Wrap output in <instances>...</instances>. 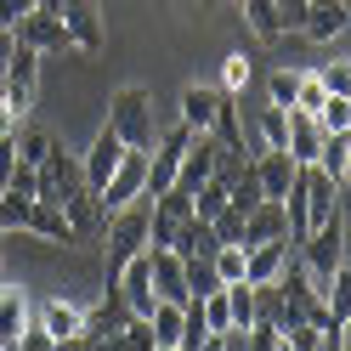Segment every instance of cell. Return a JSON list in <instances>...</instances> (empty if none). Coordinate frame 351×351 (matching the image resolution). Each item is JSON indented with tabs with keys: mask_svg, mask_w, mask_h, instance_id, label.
<instances>
[{
	"mask_svg": "<svg viewBox=\"0 0 351 351\" xmlns=\"http://www.w3.org/2000/svg\"><path fill=\"white\" fill-rule=\"evenodd\" d=\"M51 6L62 17V29H69L74 51L80 57H97L102 51V12H97V0H51Z\"/></svg>",
	"mask_w": 351,
	"mask_h": 351,
	"instance_id": "7",
	"label": "cell"
},
{
	"mask_svg": "<svg viewBox=\"0 0 351 351\" xmlns=\"http://www.w3.org/2000/svg\"><path fill=\"white\" fill-rule=\"evenodd\" d=\"M210 261H215V272H221V283H238V278H244V244H221Z\"/></svg>",
	"mask_w": 351,
	"mask_h": 351,
	"instance_id": "30",
	"label": "cell"
},
{
	"mask_svg": "<svg viewBox=\"0 0 351 351\" xmlns=\"http://www.w3.org/2000/svg\"><path fill=\"white\" fill-rule=\"evenodd\" d=\"M295 80H300V69H278V74H272L267 91H272V102H278V108H289V102H295Z\"/></svg>",
	"mask_w": 351,
	"mask_h": 351,
	"instance_id": "33",
	"label": "cell"
},
{
	"mask_svg": "<svg viewBox=\"0 0 351 351\" xmlns=\"http://www.w3.org/2000/svg\"><path fill=\"white\" fill-rule=\"evenodd\" d=\"M40 323H46L51 346H74L80 328H85V306H74V300H46V306H40Z\"/></svg>",
	"mask_w": 351,
	"mask_h": 351,
	"instance_id": "16",
	"label": "cell"
},
{
	"mask_svg": "<svg viewBox=\"0 0 351 351\" xmlns=\"http://www.w3.org/2000/svg\"><path fill=\"white\" fill-rule=\"evenodd\" d=\"M153 261V295L159 300H187V272H182V255L165 250V244H147Z\"/></svg>",
	"mask_w": 351,
	"mask_h": 351,
	"instance_id": "12",
	"label": "cell"
},
{
	"mask_svg": "<svg viewBox=\"0 0 351 351\" xmlns=\"http://www.w3.org/2000/svg\"><path fill=\"white\" fill-rule=\"evenodd\" d=\"M250 85V57L244 51H232L227 57V69H221V91H244Z\"/></svg>",
	"mask_w": 351,
	"mask_h": 351,
	"instance_id": "32",
	"label": "cell"
},
{
	"mask_svg": "<svg viewBox=\"0 0 351 351\" xmlns=\"http://www.w3.org/2000/svg\"><path fill=\"white\" fill-rule=\"evenodd\" d=\"M215 97H221V91H210V85H187V91H182V125L187 130H210Z\"/></svg>",
	"mask_w": 351,
	"mask_h": 351,
	"instance_id": "22",
	"label": "cell"
},
{
	"mask_svg": "<svg viewBox=\"0 0 351 351\" xmlns=\"http://www.w3.org/2000/svg\"><path fill=\"white\" fill-rule=\"evenodd\" d=\"M295 250H300V267L312 272V283H323V278L346 261V210H335L328 221H317Z\"/></svg>",
	"mask_w": 351,
	"mask_h": 351,
	"instance_id": "2",
	"label": "cell"
},
{
	"mask_svg": "<svg viewBox=\"0 0 351 351\" xmlns=\"http://www.w3.org/2000/svg\"><path fill=\"white\" fill-rule=\"evenodd\" d=\"M34 91H40V51L17 40V46H12V62H6V80H0V102L23 119L29 108H34Z\"/></svg>",
	"mask_w": 351,
	"mask_h": 351,
	"instance_id": "6",
	"label": "cell"
},
{
	"mask_svg": "<svg viewBox=\"0 0 351 351\" xmlns=\"http://www.w3.org/2000/svg\"><path fill=\"white\" fill-rule=\"evenodd\" d=\"M34 306L23 300V289H12V283H0V346H17V335H23Z\"/></svg>",
	"mask_w": 351,
	"mask_h": 351,
	"instance_id": "21",
	"label": "cell"
},
{
	"mask_svg": "<svg viewBox=\"0 0 351 351\" xmlns=\"http://www.w3.org/2000/svg\"><path fill=\"white\" fill-rule=\"evenodd\" d=\"M12 142H17V159H23V165H40V159H46V153H51V130L46 125H17L12 130Z\"/></svg>",
	"mask_w": 351,
	"mask_h": 351,
	"instance_id": "23",
	"label": "cell"
},
{
	"mask_svg": "<svg viewBox=\"0 0 351 351\" xmlns=\"http://www.w3.org/2000/svg\"><path fill=\"white\" fill-rule=\"evenodd\" d=\"M267 238H289V215H283V199H261L244 215V250L250 244H267Z\"/></svg>",
	"mask_w": 351,
	"mask_h": 351,
	"instance_id": "14",
	"label": "cell"
},
{
	"mask_svg": "<svg viewBox=\"0 0 351 351\" xmlns=\"http://www.w3.org/2000/svg\"><path fill=\"white\" fill-rule=\"evenodd\" d=\"M147 328H153V351H176L182 346V300H153Z\"/></svg>",
	"mask_w": 351,
	"mask_h": 351,
	"instance_id": "19",
	"label": "cell"
},
{
	"mask_svg": "<svg viewBox=\"0 0 351 351\" xmlns=\"http://www.w3.org/2000/svg\"><path fill=\"white\" fill-rule=\"evenodd\" d=\"M34 6V0H0V23H6V29H17V17H23Z\"/></svg>",
	"mask_w": 351,
	"mask_h": 351,
	"instance_id": "36",
	"label": "cell"
},
{
	"mask_svg": "<svg viewBox=\"0 0 351 351\" xmlns=\"http://www.w3.org/2000/svg\"><path fill=\"white\" fill-rule=\"evenodd\" d=\"M170 250L176 255H215V250H221V238H215V227L204 221V215H187V221H176Z\"/></svg>",
	"mask_w": 351,
	"mask_h": 351,
	"instance_id": "18",
	"label": "cell"
},
{
	"mask_svg": "<svg viewBox=\"0 0 351 351\" xmlns=\"http://www.w3.org/2000/svg\"><path fill=\"white\" fill-rule=\"evenodd\" d=\"M0 283H6V255H0Z\"/></svg>",
	"mask_w": 351,
	"mask_h": 351,
	"instance_id": "37",
	"label": "cell"
},
{
	"mask_svg": "<svg viewBox=\"0 0 351 351\" xmlns=\"http://www.w3.org/2000/svg\"><path fill=\"white\" fill-rule=\"evenodd\" d=\"M250 351H278V323L272 317H255L250 323Z\"/></svg>",
	"mask_w": 351,
	"mask_h": 351,
	"instance_id": "35",
	"label": "cell"
},
{
	"mask_svg": "<svg viewBox=\"0 0 351 351\" xmlns=\"http://www.w3.org/2000/svg\"><path fill=\"white\" fill-rule=\"evenodd\" d=\"M136 199H147V147H125V159L114 165V176L97 193V204H102V215H114Z\"/></svg>",
	"mask_w": 351,
	"mask_h": 351,
	"instance_id": "4",
	"label": "cell"
},
{
	"mask_svg": "<svg viewBox=\"0 0 351 351\" xmlns=\"http://www.w3.org/2000/svg\"><path fill=\"white\" fill-rule=\"evenodd\" d=\"M119 159H125L119 130H114V125H102V130H97V142H91V153L80 159V170H85V187H91V193H102V182L114 176V165H119Z\"/></svg>",
	"mask_w": 351,
	"mask_h": 351,
	"instance_id": "9",
	"label": "cell"
},
{
	"mask_svg": "<svg viewBox=\"0 0 351 351\" xmlns=\"http://www.w3.org/2000/svg\"><path fill=\"white\" fill-rule=\"evenodd\" d=\"M272 6H278V23H283V34H300V23H306V6H312V0H272Z\"/></svg>",
	"mask_w": 351,
	"mask_h": 351,
	"instance_id": "34",
	"label": "cell"
},
{
	"mask_svg": "<svg viewBox=\"0 0 351 351\" xmlns=\"http://www.w3.org/2000/svg\"><path fill=\"white\" fill-rule=\"evenodd\" d=\"M335 187H346V170H351V142H346V130H323V147H317V159H312Z\"/></svg>",
	"mask_w": 351,
	"mask_h": 351,
	"instance_id": "20",
	"label": "cell"
},
{
	"mask_svg": "<svg viewBox=\"0 0 351 351\" xmlns=\"http://www.w3.org/2000/svg\"><path fill=\"white\" fill-rule=\"evenodd\" d=\"M255 182H261V199H283L289 193V182H295V159L283 147H267V153H255Z\"/></svg>",
	"mask_w": 351,
	"mask_h": 351,
	"instance_id": "13",
	"label": "cell"
},
{
	"mask_svg": "<svg viewBox=\"0 0 351 351\" xmlns=\"http://www.w3.org/2000/svg\"><path fill=\"white\" fill-rule=\"evenodd\" d=\"M114 289H119V300L130 306V312H142V317L153 312V300H159V295H153V261H147V250H136V255L119 267Z\"/></svg>",
	"mask_w": 351,
	"mask_h": 351,
	"instance_id": "8",
	"label": "cell"
},
{
	"mask_svg": "<svg viewBox=\"0 0 351 351\" xmlns=\"http://www.w3.org/2000/svg\"><path fill=\"white\" fill-rule=\"evenodd\" d=\"M62 215H69V227H74L80 244H85V238H102V227H108V215H102V204H97L91 187H80L74 199H62Z\"/></svg>",
	"mask_w": 351,
	"mask_h": 351,
	"instance_id": "17",
	"label": "cell"
},
{
	"mask_svg": "<svg viewBox=\"0 0 351 351\" xmlns=\"http://www.w3.org/2000/svg\"><path fill=\"white\" fill-rule=\"evenodd\" d=\"M317 80H323V91H328V97H351V62H346V57L323 62V69H317Z\"/></svg>",
	"mask_w": 351,
	"mask_h": 351,
	"instance_id": "29",
	"label": "cell"
},
{
	"mask_svg": "<svg viewBox=\"0 0 351 351\" xmlns=\"http://www.w3.org/2000/svg\"><path fill=\"white\" fill-rule=\"evenodd\" d=\"M210 227H215V238H221V244H244V210L221 204V210L210 215Z\"/></svg>",
	"mask_w": 351,
	"mask_h": 351,
	"instance_id": "28",
	"label": "cell"
},
{
	"mask_svg": "<svg viewBox=\"0 0 351 351\" xmlns=\"http://www.w3.org/2000/svg\"><path fill=\"white\" fill-rule=\"evenodd\" d=\"M108 125L119 130L125 147H153V136H159V125H153V97L142 85H125V91L108 102Z\"/></svg>",
	"mask_w": 351,
	"mask_h": 351,
	"instance_id": "1",
	"label": "cell"
},
{
	"mask_svg": "<svg viewBox=\"0 0 351 351\" xmlns=\"http://www.w3.org/2000/svg\"><path fill=\"white\" fill-rule=\"evenodd\" d=\"M102 238H108V283H114L125 261L136 255V250H147V210L142 204L114 210V215H108V227H102Z\"/></svg>",
	"mask_w": 351,
	"mask_h": 351,
	"instance_id": "3",
	"label": "cell"
},
{
	"mask_svg": "<svg viewBox=\"0 0 351 351\" xmlns=\"http://www.w3.org/2000/svg\"><path fill=\"white\" fill-rule=\"evenodd\" d=\"M261 142H267V147H283V136H289V114H283V108L278 102H267V108H261Z\"/></svg>",
	"mask_w": 351,
	"mask_h": 351,
	"instance_id": "27",
	"label": "cell"
},
{
	"mask_svg": "<svg viewBox=\"0 0 351 351\" xmlns=\"http://www.w3.org/2000/svg\"><path fill=\"white\" fill-rule=\"evenodd\" d=\"M289 114V136H283V153H289L295 165H312L317 159V147H323V130L312 114H300V108H283Z\"/></svg>",
	"mask_w": 351,
	"mask_h": 351,
	"instance_id": "15",
	"label": "cell"
},
{
	"mask_svg": "<svg viewBox=\"0 0 351 351\" xmlns=\"http://www.w3.org/2000/svg\"><path fill=\"white\" fill-rule=\"evenodd\" d=\"M238 6H244L255 40H283V23H278V6H272V0H238Z\"/></svg>",
	"mask_w": 351,
	"mask_h": 351,
	"instance_id": "25",
	"label": "cell"
},
{
	"mask_svg": "<svg viewBox=\"0 0 351 351\" xmlns=\"http://www.w3.org/2000/svg\"><path fill=\"white\" fill-rule=\"evenodd\" d=\"M182 272H187V295H210L221 289V272H215L210 255H182Z\"/></svg>",
	"mask_w": 351,
	"mask_h": 351,
	"instance_id": "24",
	"label": "cell"
},
{
	"mask_svg": "<svg viewBox=\"0 0 351 351\" xmlns=\"http://www.w3.org/2000/svg\"><path fill=\"white\" fill-rule=\"evenodd\" d=\"M23 46H34L40 57H62V51H74V40H69V29H62V17H57V6L51 0H34V6L17 17V29H12Z\"/></svg>",
	"mask_w": 351,
	"mask_h": 351,
	"instance_id": "5",
	"label": "cell"
},
{
	"mask_svg": "<svg viewBox=\"0 0 351 351\" xmlns=\"http://www.w3.org/2000/svg\"><path fill=\"white\" fill-rule=\"evenodd\" d=\"M312 119H317V130H346L351 125V97H323L312 108Z\"/></svg>",
	"mask_w": 351,
	"mask_h": 351,
	"instance_id": "26",
	"label": "cell"
},
{
	"mask_svg": "<svg viewBox=\"0 0 351 351\" xmlns=\"http://www.w3.org/2000/svg\"><path fill=\"white\" fill-rule=\"evenodd\" d=\"M323 97H328V91H323L317 69H312V74H300V80H295V102H289V108H300V114H312V108H317Z\"/></svg>",
	"mask_w": 351,
	"mask_h": 351,
	"instance_id": "31",
	"label": "cell"
},
{
	"mask_svg": "<svg viewBox=\"0 0 351 351\" xmlns=\"http://www.w3.org/2000/svg\"><path fill=\"white\" fill-rule=\"evenodd\" d=\"M346 23H351V17H346V0H312L300 34L317 40V46H335V40H346Z\"/></svg>",
	"mask_w": 351,
	"mask_h": 351,
	"instance_id": "10",
	"label": "cell"
},
{
	"mask_svg": "<svg viewBox=\"0 0 351 351\" xmlns=\"http://www.w3.org/2000/svg\"><path fill=\"white\" fill-rule=\"evenodd\" d=\"M23 232L46 238V244H80V238H74V227H69V215H62V204H51V199H29Z\"/></svg>",
	"mask_w": 351,
	"mask_h": 351,
	"instance_id": "11",
	"label": "cell"
}]
</instances>
